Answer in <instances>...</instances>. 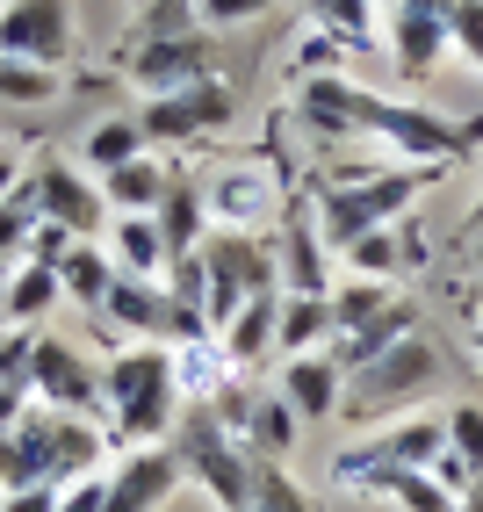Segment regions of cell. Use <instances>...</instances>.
Masks as SVG:
<instances>
[{"instance_id": "d6a6232c", "label": "cell", "mask_w": 483, "mask_h": 512, "mask_svg": "<svg viewBox=\"0 0 483 512\" xmlns=\"http://www.w3.org/2000/svg\"><path fill=\"white\" fill-rule=\"evenodd\" d=\"M58 94H65V73L29 65V58H0V101H8V109H44Z\"/></svg>"}, {"instance_id": "f1b7e54d", "label": "cell", "mask_w": 483, "mask_h": 512, "mask_svg": "<svg viewBox=\"0 0 483 512\" xmlns=\"http://www.w3.org/2000/svg\"><path fill=\"white\" fill-rule=\"evenodd\" d=\"M137 152H152L145 145V130H137V109H123V116H101L87 138H80V166L101 181V174H116V166H130Z\"/></svg>"}, {"instance_id": "cb8c5ba5", "label": "cell", "mask_w": 483, "mask_h": 512, "mask_svg": "<svg viewBox=\"0 0 483 512\" xmlns=\"http://www.w3.org/2000/svg\"><path fill=\"white\" fill-rule=\"evenodd\" d=\"M411 260H419V231H411V217L383 224V231H361L354 246H339V267L361 275V282H397Z\"/></svg>"}, {"instance_id": "4fadbf2b", "label": "cell", "mask_w": 483, "mask_h": 512, "mask_svg": "<svg viewBox=\"0 0 483 512\" xmlns=\"http://www.w3.org/2000/svg\"><path fill=\"white\" fill-rule=\"evenodd\" d=\"M238 101L224 80H195L181 94H152L145 109H137V130H145V145H202L217 138V130H231Z\"/></svg>"}, {"instance_id": "4316f807", "label": "cell", "mask_w": 483, "mask_h": 512, "mask_svg": "<svg viewBox=\"0 0 483 512\" xmlns=\"http://www.w3.org/2000/svg\"><path fill=\"white\" fill-rule=\"evenodd\" d=\"M58 282H65V303H80V311L101 318V303H109V289H116L109 246H101V238H73V253L58 260Z\"/></svg>"}, {"instance_id": "8d00e7d4", "label": "cell", "mask_w": 483, "mask_h": 512, "mask_svg": "<svg viewBox=\"0 0 483 512\" xmlns=\"http://www.w3.org/2000/svg\"><path fill=\"white\" fill-rule=\"evenodd\" d=\"M447 455H455L469 476H483V404L462 397L455 412H447Z\"/></svg>"}, {"instance_id": "c3c4849f", "label": "cell", "mask_w": 483, "mask_h": 512, "mask_svg": "<svg viewBox=\"0 0 483 512\" xmlns=\"http://www.w3.org/2000/svg\"><path fill=\"white\" fill-rule=\"evenodd\" d=\"M455 512H483V476H476V484H469V491L455 498Z\"/></svg>"}, {"instance_id": "f35d334b", "label": "cell", "mask_w": 483, "mask_h": 512, "mask_svg": "<svg viewBox=\"0 0 483 512\" xmlns=\"http://www.w3.org/2000/svg\"><path fill=\"white\" fill-rule=\"evenodd\" d=\"M44 217H37V195H29V181L8 195V202H0V253H8V260H22V246H29V231H37Z\"/></svg>"}, {"instance_id": "816d5d0a", "label": "cell", "mask_w": 483, "mask_h": 512, "mask_svg": "<svg viewBox=\"0 0 483 512\" xmlns=\"http://www.w3.org/2000/svg\"><path fill=\"white\" fill-rule=\"evenodd\" d=\"M469 347H476V354H483V311H476V318H469Z\"/></svg>"}, {"instance_id": "ac0fdd59", "label": "cell", "mask_w": 483, "mask_h": 512, "mask_svg": "<svg viewBox=\"0 0 483 512\" xmlns=\"http://www.w3.org/2000/svg\"><path fill=\"white\" fill-rule=\"evenodd\" d=\"M123 80L137 94H181L195 80H217V44L210 29H195V37H166V44H123Z\"/></svg>"}, {"instance_id": "681fc988", "label": "cell", "mask_w": 483, "mask_h": 512, "mask_svg": "<svg viewBox=\"0 0 483 512\" xmlns=\"http://www.w3.org/2000/svg\"><path fill=\"white\" fill-rule=\"evenodd\" d=\"M469 275H476V289H483V238H469Z\"/></svg>"}, {"instance_id": "f5cc1de1", "label": "cell", "mask_w": 483, "mask_h": 512, "mask_svg": "<svg viewBox=\"0 0 483 512\" xmlns=\"http://www.w3.org/2000/svg\"><path fill=\"white\" fill-rule=\"evenodd\" d=\"M15 267H22V260H8V253H0V289H8V275H15Z\"/></svg>"}, {"instance_id": "484cf974", "label": "cell", "mask_w": 483, "mask_h": 512, "mask_svg": "<svg viewBox=\"0 0 483 512\" xmlns=\"http://www.w3.org/2000/svg\"><path fill=\"white\" fill-rule=\"evenodd\" d=\"M65 303V282H58V267H37V260H22L8 289H0V325H22V332H37L51 311Z\"/></svg>"}, {"instance_id": "9c48e42d", "label": "cell", "mask_w": 483, "mask_h": 512, "mask_svg": "<svg viewBox=\"0 0 483 512\" xmlns=\"http://www.w3.org/2000/svg\"><path fill=\"white\" fill-rule=\"evenodd\" d=\"M101 325L116 339H152V347H188V339H210L188 303L166 289V282H137V275H116L109 303H101Z\"/></svg>"}, {"instance_id": "3957f363", "label": "cell", "mask_w": 483, "mask_h": 512, "mask_svg": "<svg viewBox=\"0 0 483 512\" xmlns=\"http://www.w3.org/2000/svg\"><path fill=\"white\" fill-rule=\"evenodd\" d=\"M109 426H94L80 412H51V404H29L15 433H0V491L22 484H73V476L109 462Z\"/></svg>"}, {"instance_id": "277c9868", "label": "cell", "mask_w": 483, "mask_h": 512, "mask_svg": "<svg viewBox=\"0 0 483 512\" xmlns=\"http://www.w3.org/2000/svg\"><path fill=\"white\" fill-rule=\"evenodd\" d=\"M440 375H447V354L433 347V332H404L390 354H375L368 368L347 375V404H339V419H354L361 433L368 426H390V419H411V412H426V397L440 390Z\"/></svg>"}, {"instance_id": "4dcf8cb0", "label": "cell", "mask_w": 483, "mask_h": 512, "mask_svg": "<svg viewBox=\"0 0 483 512\" xmlns=\"http://www.w3.org/2000/svg\"><path fill=\"white\" fill-rule=\"evenodd\" d=\"M296 412H289V397L274 390V397H253V419H246V448L260 455V462H282L289 448H296Z\"/></svg>"}, {"instance_id": "bcb514c9", "label": "cell", "mask_w": 483, "mask_h": 512, "mask_svg": "<svg viewBox=\"0 0 483 512\" xmlns=\"http://www.w3.org/2000/svg\"><path fill=\"white\" fill-rule=\"evenodd\" d=\"M29 404H37V397H29V375L0 383V433H15V426H22V412H29Z\"/></svg>"}, {"instance_id": "e0dca14e", "label": "cell", "mask_w": 483, "mask_h": 512, "mask_svg": "<svg viewBox=\"0 0 483 512\" xmlns=\"http://www.w3.org/2000/svg\"><path fill=\"white\" fill-rule=\"evenodd\" d=\"M368 109H375V94L354 87L347 73L296 80V130L310 145H354V138H368Z\"/></svg>"}, {"instance_id": "52a82bcc", "label": "cell", "mask_w": 483, "mask_h": 512, "mask_svg": "<svg viewBox=\"0 0 483 512\" xmlns=\"http://www.w3.org/2000/svg\"><path fill=\"white\" fill-rule=\"evenodd\" d=\"M368 138L383 145V152H397L404 166H455V159L476 145V123H447L440 109H426V101H390V94H375Z\"/></svg>"}, {"instance_id": "603a6c76", "label": "cell", "mask_w": 483, "mask_h": 512, "mask_svg": "<svg viewBox=\"0 0 483 512\" xmlns=\"http://www.w3.org/2000/svg\"><path fill=\"white\" fill-rule=\"evenodd\" d=\"M166 188H174V166H166L159 152H137L130 166H116V174H101V202H109V217H152Z\"/></svg>"}, {"instance_id": "ee69618b", "label": "cell", "mask_w": 483, "mask_h": 512, "mask_svg": "<svg viewBox=\"0 0 483 512\" xmlns=\"http://www.w3.org/2000/svg\"><path fill=\"white\" fill-rule=\"evenodd\" d=\"M29 339H37V332H22V325H0V383L29 375Z\"/></svg>"}, {"instance_id": "ffe728a7", "label": "cell", "mask_w": 483, "mask_h": 512, "mask_svg": "<svg viewBox=\"0 0 483 512\" xmlns=\"http://www.w3.org/2000/svg\"><path fill=\"white\" fill-rule=\"evenodd\" d=\"M282 397H289V412H296L303 426L339 419V404H347V368L332 361V347L289 354V361H282Z\"/></svg>"}, {"instance_id": "d4e9b609", "label": "cell", "mask_w": 483, "mask_h": 512, "mask_svg": "<svg viewBox=\"0 0 483 512\" xmlns=\"http://www.w3.org/2000/svg\"><path fill=\"white\" fill-rule=\"evenodd\" d=\"M152 217H159L166 253H174V260L202 253V238H210V195H202V174H181V166H174V188H166V202Z\"/></svg>"}, {"instance_id": "60d3db41", "label": "cell", "mask_w": 483, "mask_h": 512, "mask_svg": "<svg viewBox=\"0 0 483 512\" xmlns=\"http://www.w3.org/2000/svg\"><path fill=\"white\" fill-rule=\"evenodd\" d=\"M58 512H109V462L73 476V484H58Z\"/></svg>"}, {"instance_id": "8992f818", "label": "cell", "mask_w": 483, "mask_h": 512, "mask_svg": "<svg viewBox=\"0 0 483 512\" xmlns=\"http://www.w3.org/2000/svg\"><path fill=\"white\" fill-rule=\"evenodd\" d=\"M433 455H447V412L433 419V412H411V419H390V426H368L347 455L332 462V476L347 491H375L383 476H397V469H433Z\"/></svg>"}, {"instance_id": "7a4b0ae2", "label": "cell", "mask_w": 483, "mask_h": 512, "mask_svg": "<svg viewBox=\"0 0 483 512\" xmlns=\"http://www.w3.org/2000/svg\"><path fill=\"white\" fill-rule=\"evenodd\" d=\"M447 166H339L325 181H303L310 210H318V231L339 246H354L361 231H383V224H404L411 202H419Z\"/></svg>"}, {"instance_id": "7bdbcfd3", "label": "cell", "mask_w": 483, "mask_h": 512, "mask_svg": "<svg viewBox=\"0 0 483 512\" xmlns=\"http://www.w3.org/2000/svg\"><path fill=\"white\" fill-rule=\"evenodd\" d=\"M65 253H73V231H65V224H37L29 246H22V260H37V267H58Z\"/></svg>"}, {"instance_id": "7c38bea8", "label": "cell", "mask_w": 483, "mask_h": 512, "mask_svg": "<svg viewBox=\"0 0 483 512\" xmlns=\"http://www.w3.org/2000/svg\"><path fill=\"white\" fill-rule=\"evenodd\" d=\"M73 51H80L73 0H0V58H29L65 73Z\"/></svg>"}, {"instance_id": "b9f144b4", "label": "cell", "mask_w": 483, "mask_h": 512, "mask_svg": "<svg viewBox=\"0 0 483 512\" xmlns=\"http://www.w3.org/2000/svg\"><path fill=\"white\" fill-rule=\"evenodd\" d=\"M267 8H274V0H195L202 29H246V22H260Z\"/></svg>"}, {"instance_id": "9a60e30c", "label": "cell", "mask_w": 483, "mask_h": 512, "mask_svg": "<svg viewBox=\"0 0 483 512\" xmlns=\"http://www.w3.org/2000/svg\"><path fill=\"white\" fill-rule=\"evenodd\" d=\"M332 238L318 231V210H310V195L296 188V202L282 210V224H274V282H282L289 296H325L339 275H332Z\"/></svg>"}, {"instance_id": "d6986e66", "label": "cell", "mask_w": 483, "mask_h": 512, "mask_svg": "<svg viewBox=\"0 0 483 512\" xmlns=\"http://www.w3.org/2000/svg\"><path fill=\"white\" fill-rule=\"evenodd\" d=\"M181 484L188 476H181L174 440H166V448H130V455L109 462V512H166V498Z\"/></svg>"}, {"instance_id": "2e32d148", "label": "cell", "mask_w": 483, "mask_h": 512, "mask_svg": "<svg viewBox=\"0 0 483 512\" xmlns=\"http://www.w3.org/2000/svg\"><path fill=\"white\" fill-rule=\"evenodd\" d=\"M375 37H383V51L404 80H426L455 51L447 44V0H390V8H375Z\"/></svg>"}, {"instance_id": "1f68e13d", "label": "cell", "mask_w": 483, "mask_h": 512, "mask_svg": "<svg viewBox=\"0 0 483 512\" xmlns=\"http://www.w3.org/2000/svg\"><path fill=\"white\" fill-rule=\"evenodd\" d=\"M390 303H397V282H361V275L332 282V325H339V339L361 332V325H375Z\"/></svg>"}, {"instance_id": "ab89813d", "label": "cell", "mask_w": 483, "mask_h": 512, "mask_svg": "<svg viewBox=\"0 0 483 512\" xmlns=\"http://www.w3.org/2000/svg\"><path fill=\"white\" fill-rule=\"evenodd\" d=\"M339 51H347L339 37H325V29H303V37H296V58H289V73H296V80L339 73Z\"/></svg>"}, {"instance_id": "f907efd6", "label": "cell", "mask_w": 483, "mask_h": 512, "mask_svg": "<svg viewBox=\"0 0 483 512\" xmlns=\"http://www.w3.org/2000/svg\"><path fill=\"white\" fill-rule=\"evenodd\" d=\"M462 224H469V238H483V195L469 202V217H462Z\"/></svg>"}, {"instance_id": "7dc6e473", "label": "cell", "mask_w": 483, "mask_h": 512, "mask_svg": "<svg viewBox=\"0 0 483 512\" xmlns=\"http://www.w3.org/2000/svg\"><path fill=\"white\" fill-rule=\"evenodd\" d=\"M22 174H29V166H22L15 152H0V202H8V195L22 188Z\"/></svg>"}, {"instance_id": "7402d4cb", "label": "cell", "mask_w": 483, "mask_h": 512, "mask_svg": "<svg viewBox=\"0 0 483 512\" xmlns=\"http://www.w3.org/2000/svg\"><path fill=\"white\" fill-rule=\"evenodd\" d=\"M101 246H109L116 275H137V282H166V267H174V253H166V231H159V217H109Z\"/></svg>"}, {"instance_id": "ba28073f", "label": "cell", "mask_w": 483, "mask_h": 512, "mask_svg": "<svg viewBox=\"0 0 483 512\" xmlns=\"http://www.w3.org/2000/svg\"><path fill=\"white\" fill-rule=\"evenodd\" d=\"M195 260H202V289H210V332H217L246 296L282 289V282H274V231H267V238H260V231H210Z\"/></svg>"}, {"instance_id": "5bb4252c", "label": "cell", "mask_w": 483, "mask_h": 512, "mask_svg": "<svg viewBox=\"0 0 483 512\" xmlns=\"http://www.w3.org/2000/svg\"><path fill=\"white\" fill-rule=\"evenodd\" d=\"M29 397L51 404V412H80L94 419L101 412V368L58 332H37L29 339Z\"/></svg>"}, {"instance_id": "6da1fadb", "label": "cell", "mask_w": 483, "mask_h": 512, "mask_svg": "<svg viewBox=\"0 0 483 512\" xmlns=\"http://www.w3.org/2000/svg\"><path fill=\"white\" fill-rule=\"evenodd\" d=\"M101 412H109L116 448H166L181 412H188V397L174 383V347L123 339V347L101 361Z\"/></svg>"}, {"instance_id": "d590c367", "label": "cell", "mask_w": 483, "mask_h": 512, "mask_svg": "<svg viewBox=\"0 0 483 512\" xmlns=\"http://www.w3.org/2000/svg\"><path fill=\"white\" fill-rule=\"evenodd\" d=\"M253 512H318V498L282 462H253Z\"/></svg>"}, {"instance_id": "f6af8a7d", "label": "cell", "mask_w": 483, "mask_h": 512, "mask_svg": "<svg viewBox=\"0 0 483 512\" xmlns=\"http://www.w3.org/2000/svg\"><path fill=\"white\" fill-rule=\"evenodd\" d=\"M0 512H58V484H22V491H0Z\"/></svg>"}, {"instance_id": "836d02e7", "label": "cell", "mask_w": 483, "mask_h": 512, "mask_svg": "<svg viewBox=\"0 0 483 512\" xmlns=\"http://www.w3.org/2000/svg\"><path fill=\"white\" fill-rule=\"evenodd\" d=\"M303 15L339 44H375V0H303Z\"/></svg>"}, {"instance_id": "5b68a950", "label": "cell", "mask_w": 483, "mask_h": 512, "mask_svg": "<svg viewBox=\"0 0 483 512\" xmlns=\"http://www.w3.org/2000/svg\"><path fill=\"white\" fill-rule=\"evenodd\" d=\"M174 455H181V476L210 491L217 512H253V462H260V455L210 412V404H188V412H181Z\"/></svg>"}, {"instance_id": "44dd1931", "label": "cell", "mask_w": 483, "mask_h": 512, "mask_svg": "<svg viewBox=\"0 0 483 512\" xmlns=\"http://www.w3.org/2000/svg\"><path fill=\"white\" fill-rule=\"evenodd\" d=\"M274 332H282V289H260V296H246L238 311L217 325V347H224V361L246 375V368H260L267 354H274Z\"/></svg>"}, {"instance_id": "8fae6325", "label": "cell", "mask_w": 483, "mask_h": 512, "mask_svg": "<svg viewBox=\"0 0 483 512\" xmlns=\"http://www.w3.org/2000/svg\"><path fill=\"white\" fill-rule=\"evenodd\" d=\"M22 181H29V195H37L44 224H65L73 238H101V231H109V202H101V181L87 174V166L58 159V152H37Z\"/></svg>"}, {"instance_id": "db71d44e", "label": "cell", "mask_w": 483, "mask_h": 512, "mask_svg": "<svg viewBox=\"0 0 483 512\" xmlns=\"http://www.w3.org/2000/svg\"><path fill=\"white\" fill-rule=\"evenodd\" d=\"M375 8H390V0H375Z\"/></svg>"}, {"instance_id": "74e56055", "label": "cell", "mask_w": 483, "mask_h": 512, "mask_svg": "<svg viewBox=\"0 0 483 512\" xmlns=\"http://www.w3.org/2000/svg\"><path fill=\"white\" fill-rule=\"evenodd\" d=\"M447 44L462 51L469 73H483V0H447Z\"/></svg>"}, {"instance_id": "30bf717a", "label": "cell", "mask_w": 483, "mask_h": 512, "mask_svg": "<svg viewBox=\"0 0 483 512\" xmlns=\"http://www.w3.org/2000/svg\"><path fill=\"white\" fill-rule=\"evenodd\" d=\"M202 195H210V231H260V238L282 224V210L296 202V188L274 174V166H260V159L210 174V181H202Z\"/></svg>"}, {"instance_id": "f546056e", "label": "cell", "mask_w": 483, "mask_h": 512, "mask_svg": "<svg viewBox=\"0 0 483 512\" xmlns=\"http://www.w3.org/2000/svg\"><path fill=\"white\" fill-rule=\"evenodd\" d=\"M174 383H181V397H188V404H210L217 390H231V383H238V368L224 361L217 332H210V339H188V347H174Z\"/></svg>"}, {"instance_id": "11a10c76", "label": "cell", "mask_w": 483, "mask_h": 512, "mask_svg": "<svg viewBox=\"0 0 483 512\" xmlns=\"http://www.w3.org/2000/svg\"><path fill=\"white\" fill-rule=\"evenodd\" d=\"M137 8H145V0H137Z\"/></svg>"}, {"instance_id": "83f0119b", "label": "cell", "mask_w": 483, "mask_h": 512, "mask_svg": "<svg viewBox=\"0 0 483 512\" xmlns=\"http://www.w3.org/2000/svg\"><path fill=\"white\" fill-rule=\"evenodd\" d=\"M339 339V325H332V289L325 296H289L282 289V332H274V354H318V347H332Z\"/></svg>"}, {"instance_id": "e575fe53", "label": "cell", "mask_w": 483, "mask_h": 512, "mask_svg": "<svg viewBox=\"0 0 483 512\" xmlns=\"http://www.w3.org/2000/svg\"><path fill=\"white\" fill-rule=\"evenodd\" d=\"M195 29H202L195 0H145V8H137L130 44H166V37H195Z\"/></svg>"}]
</instances>
